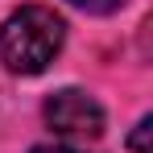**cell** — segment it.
I'll use <instances>...</instances> for the list:
<instances>
[{
  "mask_svg": "<svg viewBox=\"0 0 153 153\" xmlns=\"http://www.w3.org/2000/svg\"><path fill=\"white\" fill-rule=\"evenodd\" d=\"M66 42V21L46 4H21L0 25V62L13 75H42Z\"/></svg>",
  "mask_w": 153,
  "mask_h": 153,
  "instance_id": "1",
  "label": "cell"
},
{
  "mask_svg": "<svg viewBox=\"0 0 153 153\" xmlns=\"http://www.w3.org/2000/svg\"><path fill=\"white\" fill-rule=\"evenodd\" d=\"M42 116H46V124L58 132V137H71V141H91V137H100L103 124H108V116H103V108L87 91H79V87H62V91H54L46 108H42Z\"/></svg>",
  "mask_w": 153,
  "mask_h": 153,
  "instance_id": "2",
  "label": "cell"
},
{
  "mask_svg": "<svg viewBox=\"0 0 153 153\" xmlns=\"http://www.w3.org/2000/svg\"><path fill=\"white\" fill-rule=\"evenodd\" d=\"M149 116H141L137 120V128H132V137H128V145H132V153H149Z\"/></svg>",
  "mask_w": 153,
  "mask_h": 153,
  "instance_id": "3",
  "label": "cell"
},
{
  "mask_svg": "<svg viewBox=\"0 0 153 153\" xmlns=\"http://www.w3.org/2000/svg\"><path fill=\"white\" fill-rule=\"evenodd\" d=\"M66 4H75L83 13H116V8H124V0H66Z\"/></svg>",
  "mask_w": 153,
  "mask_h": 153,
  "instance_id": "4",
  "label": "cell"
},
{
  "mask_svg": "<svg viewBox=\"0 0 153 153\" xmlns=\"http://www.w3.org/2000/svg\"><path fill=\"white\" fill-rule=\"evenodd\" d=\"M33 153H83V149H71V145H37Z\"/></svg>",
  "mask_w": 153,
  "mask_h": 153,
  "instance_id": "5",
  "label": "cell"
}]
</instances>
